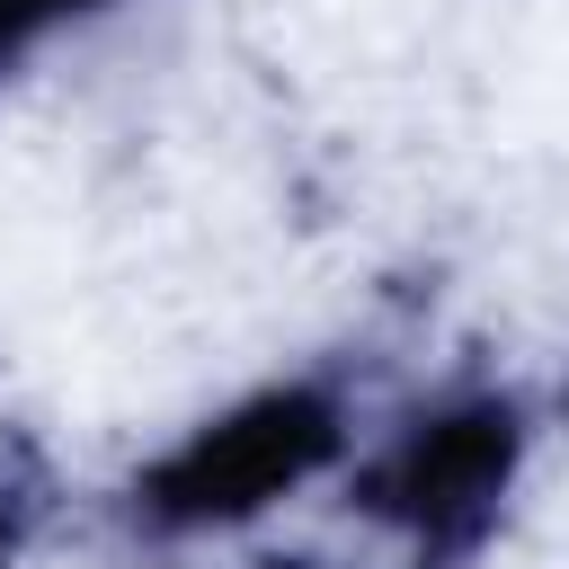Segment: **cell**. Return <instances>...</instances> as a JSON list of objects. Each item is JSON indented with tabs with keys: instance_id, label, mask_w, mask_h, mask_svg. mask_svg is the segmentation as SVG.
I'll return each instance as SVG.
<instances>
[{
	"instance_id": "obj_1",
	"label": "cell",
	"mask_w": 569,
	"mask_h": 569,
	"mask_svg": "<svg viewBox=\"0 0 569 569\" xmlns=\"http://www.w3.org/2000/svg\"><path fill=\"white\" fill-rule=\"evenodd\" d=\"M533 462V409L507 382H453L382 427L356 436L338 489L347 516L400 560V569H471Z\"/></svg>"
},
{
	"instance_id": "obj_2",
	"label": "cell",
	"mask_w": 569,
	"mask_h": 569,
	"mask_svg": "<svg viewBox=\"0 0 569 569\" xmlns=\"http://www.w3.org/2000/svg\"><path fill=\"white\" fill-rule=\"evenodd\" d=\"M365 436V409L338 373H276L178 427L133 480H124V525L142 542H231L267 525L284 498L320 489L347 471Z\"/></svg>"
},
{
	"instance_id": "obj_3",
	"label": "cell",
	"mask_w": 569,
	"mask_h": 569,
	"mask_svg": "<svg viewBox=\"0 0 569 569\" xmlns=\"http://www.w3.org/2000/svg\"><path fill=\"white\" fill-rule=\"evenodd\" d=\"M116 9H124V0H0V80L27 71L36 53H53L62 36L116 18Z\"/></svg>"
},
{
	"instance_id": "obj_4",
	"label": "cell",
	"mask_w": 569,
	"mask_h": 569,
	"mask_svg": "<svg viewBox=\"0 0 569 569\" xmlns=\"http://www.w3.org/2000/svg\"><path fill=\"white\" fill-rule=\"evenodd\" d=\"M27 542H36V489H27V471L0 453V569H18Z\"/></svg>"
}]
</instances>
